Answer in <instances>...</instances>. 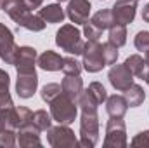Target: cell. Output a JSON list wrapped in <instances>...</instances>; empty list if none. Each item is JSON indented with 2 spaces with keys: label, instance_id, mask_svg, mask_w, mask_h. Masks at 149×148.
Here are the masks:
<instances>
[{
  "label": "cell",
  "instance_id": "obj_8",
  "mask_svg": "<svg viewBox=\"0 0 149 148\" xmlns=\"http://www.w3.org/2000/svg\"><path fill=\"white\" fill-rule=\"evenodd\" d=\"M37 59H38L37 49L28 47V45H23V47H17L12 65L16 66L17 73H31V72H35Z\"/></svg>",
  "mask_w": 149,
  "mask_h": 148
},
{
  "label": "cell",
  "instance_id": "obj_9",
  "mask_svg": "<svg viewBox=\"0 0 149 148\" xmlns=\"http://www.w3.org/2000/svg\"><path fill=\"white\" fill-rule=\"evenodd\" d=\"M108 78H109L113 87L116 91H120V92L127 91L134 84V73L130 72V68L125 63L123 65H116V63L111 65V70L108 73Z\"/></svg>",
  "mask_w": 149,
  "mask_h": 148
},
{
  "label": "cell",
  "instance_id": "obj_40",
  "mask_svg": "<svg viewBox=\"0 0 149 148\" xmlns=\"http://www.w3.org/2000/svg\"><path fill=\"white\" fill-rule=\"evenodd\" d=\"M137 2H139V0H137Z\"/></svg>",
  "mask_w": 149,
  "mask_h": 148
},
{
  "label": "cell",
  "instance_id": "obj_16",
  "mask_svg": "<svg viewBox=\"0 0 149 148\" xmlns=\"http://www.w3.org/2000/svg\"><path fill=\"white\" fill-rule=\"evenodd\" d=\"M63 59L64 58H61V54L54 51H45L38 56L37 65L45 72H59L63 68Z\"/></svg>",
  "mask_w": 149,
  "mask_h": 148
},
{
  "label": "cell",
  "instance_id": "obj_33",
  "mask_svg": "<svg viewBox=\"0 0 149 148\" xmlns=\"http://www.w3.org/2000/svg\"><path fill=\"white\" fill-rule=\"evenodd\" d=\"M130 145H132V147H146V148H149V129L148 131L139 132V134L130 141Z\"/></svg>",
  "mask_w": 149,
  "mask_h": 148
},
{
  "label": "cell",
  "instance_id": "obj_18",
  "mask_svg": "<svg viewBox=\"0 0 149 148\" xmlns=\"http://www.w3.org/2000/svg\"><path fill=\"white\" fill-rule=\"evenodd\" d=\"M38 16L45 21V23H50V25H56V23H63L66 12L63 11V7L59 4H50V5H45L40 9Z\"/></svg>",
  "mask_w": 149,
  "mask_h": 148
},
{
  "label": "cell",
  "instance_id": "obj_19",
  "mask_svg": "<svg viewBox=\"0 0 149 148\" xmlns=\"http://www.w3.org/2000/svg\"><path fill=\"white\" fill-rule=\"evenodd\" d=\"M123 96H125V99H127V103H128L130 108L141 106V105L144 103V99H146L144 89H142L141 85H137V84H132L127 91H123Z\"/></svg>",
  "mask_w": 149,
  "mask_h": 148
},
{
  "label": "cell",
  "instance_id": "obj_13",
  "mask_svg": "<svg viewBox=\"0 0 149 148\" xmlns=\"http://www.w3.org/2000/svg\"><path fill=\"white\" fill-rule=\"evenodd\" d=\"M40 129L31 122V124H26L23 127H19L16 131V136H17V145L23 148H33V147H42V141H40Z\"/></svg>",
  "mask_w": 149,
  "mask_h": 148
},
{
  "label": "cell",
  "instance_id": "obj_11",
  "mask_svg": "<svg viewBox=\"0 0 149 148\" xmlns=\"http://www.w3.org/2000/svg\"><path fill=\"white\" fill-rule=\"evenodd\" d=\"M90 9H92V5L88 0H70L68 7H66V16L74 25H83L88 21Z\"/></svg>",
  "mask_w": 149,
  "mask_h": 148
},
{
  "label": "cell",
  "instance_id": "obj_20",
  "mask_svg": "<svg viewBox=\"0 0 149 148\" xmlns=\"http://www.w3.org/2000/svg\"><path fill=\"white\" fill-rule=\"evenodd\" d=\"M90 23H94L99 30H109L113 25H114V19H113V14H111V9H102V11H97L90 19Z\"/></svg>",
  "mask_w": 149,
  "mask_h": 148
},
{
  "label": "cell",
  "instance_id": "obj_7",
  "mask_svg": "<svg viewBox=\"0 0 149 148\" xmlns=\"http://www.w3.org/2000/svg\"><path fill=\"white\" fill-rule=\"evenodd\" d=\"M135 12H137V0H116L111 7L114 23L123 26L130 25L135 19Z\"/></svg>",
  "mask_w": 149,
  "mask_h": 148
},
{
  "label": "cell",
  "instance_id": "obj_5",
  "mask_svg": "<svg viewBox=\"0 0 149 148\" xmlns=\"http://www.w3.org/2000/svg\"><path fill=\"white\" fill-rule=\"evenodd\" d=\"M81 58H83V63H81L83 70H87L88 73H97L106 66L102 49H101V44L97 40H87L85 42Z\"/></svg>",
  "mask_w": 149,
  "mask_h": 148
},
{
  "label": "cell",
  "instance_id": "obj_36",
  "mask_svg": "<svg viewBox=\"0 0 149 148\" xmlns=\"http://www.w3.org/2000/svg\"><path fill=\"white\" fill-rule=\"evenodd\" d=\"M142 21L144 23H149V4L142 9Z\"/></svg>",
  "mask_w": 149,
  "mask_h": 148
},
{
  "label": "cell",
  "instance_id": "obj_37",
  "mask_svg": "<svg viewBox=\"0 0 149 148\" xmlns=\"http://www.w3.org/2000/svg\"><path fill=\"white\" fill-rule=\"evenodd\" d=\"M144 54H146V58H144V59H146V63L149 65V51H148V52H144Z\"/></svg>",
  "mask_w": 149,
  "mask_h": 148
},
{
  "label": "cell",
  "instance_id": "obj_34",
  "mask_svg": "<svg viewBox=\"0 0 149 148\" xmlns=\"http://www.w3.org/2000/svg\"><path fill=\"white\" fill-rule=\"evenodd\" d=\"M9 85H10L9 73H7L5 70H0V92H2V91H9Z\"/></svg>",
  "mask_w": 149,
  "mask_h": 148
},
{
  "label": "cell",
  "instance_id": "obj_27",
  "mask_svg": "<svg viewBox=\"0 0 149 148\" xmlns=\"http://www.w3.org/2000/svg\"><path fill=\"white\" fill-rule=\"evenodd\" d=\"M101 49H102V56H104L106 66L108 65H114L118 61V47L116 45H113L111 42H106V44H101Z\"/></svg>",
  "mask_w": 149,
  "mask_h": 148
},
{
  "label": "cell",
  "instance_id": "obj_1",
  "mask_svg": "<svg viewBox=\"0 0 149 148\" xmlns=\"http://www.w3.org/2000/svg\"><path fill=\"white\" fill-rule=\"evenodd\" d=\"M49 106H50L52 120H56L57 124L70 125V124L74 122L76 113H78V103L73 101L71 98H68L64 92H61L59 96H56V98L49 103Z\"/></svg>",
  "mask_w": 149,
  "mask_h": 148
},
{
  "label": "cell",
  "instance_id": "obj_26",
  "mask_svg": "<svg viewBox=\"0 0 149 148\" xmlns=\"http://www.w3.org/2000/svg\"><path fill=\"white\" fill-rule=\"evenodd\" d=\"M63 92V87L59 85V84H47V85H43L42 87V91H40V96H42V99L49 105L56 96H59Z\"/></svg>",
  "mask_w": 149,
  "mask_h": 148
},
{
  "label": "cell",
  "instance_id": "obj_24",
  "mask_svg": "<svg viewBox=\"0 0 149 148\" xmlns=\"http://www.w3.org/2000/svg\"><path fill=\"white\" fill-rule=\"evenodd\" d=\"M125 65L130 68V72L134 73V77H141L144 66H146V59L141 56V54H132L125 59Z\"/></svg>",
  "mask_w": 149,
  "mask_h": 148
},
{
  "label": "cell",
  "instance_id": "obj_6",
  "mask_svg": "<svg viewBox=\"0 0 149 148\" xmlns=\"http://www.w3.org/2000/svg\"><path fill=\"white\" fill-rule=\"evenodd\" d=\"M47 143L54 148H74L78 147V140L70 125L59 124L56 127L47 129Z\"/></svg>",
  "mask_w": 149,
  "mask_h": 148
},
{
  "label": "cell",
  "instance_id": "obj_31",
  "mask_svg": "<svg viewBox=\"0 0 149 148\" xmlns=\"http://www.w3.org/2000/svg\"><path fill=\"white\" fill-rule=\"evenodd\" d=\"M135 49L141 52H148L149 51V32H139L134 38Z\"/></svg>",
  "mask_w": 149,
  "mask_h": 148
},
{
  "label": "cell",
  "instance_id": "obj_3",
  "mask_svg": "<svg viewBox=\"0 0 149 148\" xmlns=\"http://www.w3.org/2000/svg\"><path fill=\"white\" fill-rule=\"evenodd\" d=\"M99 141V117L97 111H81L80 118V141L83 148H94Z\"/></svg>",
  "mask_w": 149,
  "mask_h": 148
},
{
  "label": "cell",
  "instance_id": "obj_15",
  "mask_svg": "<svg viewBox=\"0 0 149 148\" xmlns=\"http://www.w3.org/2000/svg\"><path fill=\"white\" fill-rule=\"evenodd\" d=\"M61 87H63V92L68 98H71L73 101L78 103V98L83 92V80H81L80 75H66L61 82Z\"/></svg>",
  "mask_w": 149,
  "mask_h": 148
},
{
  "label": "cell",
  "instance_id": "obj_30",
  "mask_svg": "<svg viewBox=\"0 0 149 148\" xmlns=\"http://www.w3.org/2000/svg\"><path fill=\"white\" fill-rule=\"evenodd\" d=\"M16 143H17V136H16L14 129H5L0 132V147L12 148L16 147Z\"/></svg>",
  "mask_w": 149,
  "mask_h": 148
},
{
  "label": "cell",
  "instance_id": "obj_22",
  "mask_svg": "<svg viewBox=\"0 0 149 148\" xmlns=\"http://www.w3.org/2000/svg\"><path fill=\"white\" fill-rule=\"evenodd\" d=\"M108 42H111L113 45H116V47H123L127 44V26L114 23L111 28H109Z\"/></svg>",
  "mask_w": 149,
  "mask_h": 148
},
{
  "label": "cell",
  "instance_id": "obj_17",
  "mask_svg": "<svg viewBox=\"0 0 149 148\" xmlns=\"http://www.w3.org/2000/svg\"><path fill=\"white\" fill-rule=\"evenodd\" d=\"M128 110V103L125 99V96H120V94H113L108 96L106 99V111L109 117H125V113Z\"/></svg>",
  "mask_w": 149,
  "mask_h": 148
},
{
  "label": "cell",
  "instance_id": "obj_21",
  "mask_svg": "<svg viewBox=\"0 0 149 148\" xmlns=\"http://www.w3.org/2000/svg\"><path fill=\"white\" fill-rule=\"evenodd\" d=\"M45 21L38 16V14H31V12H28L19 23H17V26H21V28H24V30H30V32H42L43 28H45Z\"/></svg>",
  "mask_w": 149,
  "mask_h": 148
},
{
  "label": "cell",
  "instance_id": "obj_29",
  "mask_svg": "<svg viewBox=\"0 0 149 148\" xmlns=\"http://www.w3.org/2000/svg\"><path fill=\"white\" fill-rule=\"evenodd\" d=\"M87 91L99 101V105H102V103H106V99H108V92H106V89H104V85L101 84V82H92L88 87H87Z\"/></svg>",
  "mask_w": 149,
  "mask_h": 148
},
{
  "label": "cell",
  "instance_id": "obj_38",
  "mask_svg": "<svg viewBox=\"0 0 149 148\" xmlns=\"http://www.w3.org/2000/svg\"><path fill=\"white\" fill-rule=\"evenodd\" d=\"M2 2H3V0H0V9H2Z\"/></svg>",
  "mask_w": 149,
  "mask_h": 148
},
{
  "label": "cell",
  "instance_id": "obj_23",
  "mask_svg": "<svg viewBox=\"0 0 149 148\" xmlns=\"http://www.w3.org/2000/svg\"><path fill=\"white\" fill-rule=\"evenodd\" d=\"M78 106L81 108V111H97L99 108V101L85 89L81 92V96L78 98Z\"/></svg>",
  "mask_w": 149,
  "mask_h": 148
},
{
  "label": "cell",
  "instance_id": "obj_39",
  "mask_svg": "<svg viewBox=\"0 0 149 148\" xmlns=\"http://www.w3.org/2000/svg\"><path fill=\"white\" fill-rule=\"evenodd\" d=\"M57 2H66V0H57Z\"/></svg>",
  "mask_w": 149,
  "mask_h": 148
},
{
  "label": "cell",
  "instance_id": "obj_25",
  "mask_svg": "<svg viewBox=\"0 0 149 148\" xmlns=\"http://www.w3.org/2000/svg\"><path fill=\"white\" fill-rule=\"evenodd\" d=\"M33 124L40 131H47L52 127V115L47 113V110H37L33 111Z\"/></svg>",
  "mask_w": 149,
  "mask_h": 148
},
{
  "label": "cell",
  "instance_id": "obj_32",
  "mask_svg": "<svg viewBox=\"0 0 149 148\" xmlns=\"http://www.w3.org/2000/svg\"><path fill=\"white\" fill-rule=\"evenodd\" d=\"M101 33H102V30H99L94 23H90V21L83 23V35L87 37V40H99Z\"/></svg>",
  "mask_w": 149,
  "mask_h": 148
},
{
  "label": "cell",
  "instance_id": "obj_28",
  "mask_svg": "<svg viewBox=\"0 0 149 148\" xmlns=\"http://www.w3.org/2000/svg\"><path fill=\"white\" fill-rule=\"evenodd\" d=\"M81 63H78L76 61V58H64L63 59V73L64 75H80L81 73Z\"/></svg>",
  "mask_w": 149,
  "mask_h": 148
},
{
  "label": "cell",
  "instance_id": "obj_14",
  "mask_svg": "<svg viewBox=\"0 0 149 148\" xmlns=\"http://www.w3.org/2000/svg\"><path fill=\"white\" fill-rule=\"evenodd\" d=\"M2 9L16 25L30 12V7L24 4V0H3L2 2Z\"/></svg>",
  "mask_w": 149,
  "mask_h": 148
},
{
  "label": "cell",
  "instance_id": "obj_4",
  "mask_svg": "<svg viewBox=\"0 0 149 148\" xmlns=\"http://www.w3.org/2000/svg\"><path fill=\"white\" fill-rule=\"evenodd\" d=\"M128 143L127 140V125L121 117H109L106 124V136H104V148H125Z\"/></svg>",
  "mask_w": 149,
  "mask_h": 148
},
{
  "label": "cell",
  "instance_id": "obj_35",
  "mask_svg": "<svg viewBox=\"0 0 149 148\" xmlns=\"http://www.w3.org/2000/svg\"><path fill=\"white\" fill-rule=\"evenodd\" d=\"M24 4H26V5L30 7V11H31V9H38V7L43 4V0H24Z\"/></svg>",
  "mask_w": 149,
  "mask_h": 148
},
{
  "label": "cell",
  "instance_id": "obj_10",
  "mask_svg": "<svg viewBox=\"0 0 149 148\" xmlns=\"http://www.w3.org/2000/svg\"><path fill=\"white\" fill-rule=\"evenodd\" d=\"M16 51H17V45L14 42L12 32L3 23H0V59H3L7 65H12Z\"/></svg>",
  "mask_w": 149,
  "mask_h": 148
},
{
  "label": "cell",
  "instance_id": "obj_2",
  "mask_svg": "<svg viewBox=\"0 0 149 148\" xmlns=\"http://www.w3.org/2000/svg\"><path fill=\"white\" fill-rule=\"evenodd\" d=\"M56 44L63 51L74 54V56H80L83 52V45H85L80 30L74 25H63L56 33Z\"/></svg>",
  "mask_w": 149,
  "mask_h": 148
},
{
  "label": "cell",
  "instance_id": "obj_12",
  "mask_svg": "<svg viewBox=\"0 0 149 148\" xmlns=\"http://www.w3.org/2000/svg\"><path fill=\"white\" fill-rule=\"evenodd\" d=\"M37 87H38L37 72H31V73H17L16 92H17L19 98H23V99L33 98V94L37 92Z\"/></svg>",
  "mask_w": 149,
  "mask_h": 148
}]
</instances>
